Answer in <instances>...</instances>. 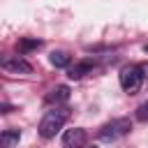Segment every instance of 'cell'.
<instances>
[{
	"instance_id": "4",
	"label": "cell",
	"mask_w": 148,
	"mask_h": 148,
	"mask_svg": "<svg viewBox=\"0 0 148 148\" xmlns=\"http://www.w3.org/2000/svg\"><path fill=\"white\" fill-rule=\"evenodd\" d=\"M0 65L5 72H12V74H30L32 72L30 62L23 60V56H7V58H2Z\"/></svg>"
},
{
	"instance_id": "11",
	"label": "cell",
	"mask_w": 148,
	"mask_h": 148,
	"mask_svg": "<svg viewBox=\"0 0 148 148\" xmlns=\"http://www.w3.org/2000/svg\"><path fill=\"white\" fill-rule=\"evenodd\" d=\"M136 120H141V123L148 120V102H143V104L136 109Z\"/></svg>"
},
{
	"instance_id": "7",
	"label": "cell",
	"mask_w": 148,
	"mask_h": 148,
	"mask_svg": "<svg viewBox=\"0 0 148 148\" xmlns=\"http://www.w3.org/2000/svg\"><path fill=\"white\" fill-rule=\"evenodd\" d=\"M69 99V88L67 86H56L49 95H46V104H62V102H67Z\"/></svg>"
},
{
	"instance_id": "3",
	"label": "cell",
	"mask_w": 148,
	"mask_h": 148,
	"mask_svg": "<svg viewBox=\"0 0 148 148\" xmlns=\"http://www.w3.org/2000/svg\"><path fill=\"white\" fill-rule=\"evenodd\" d=\"M120 86H123V90L125 92H130V95H134L139 88H141V81H143V72H141V67L139 65H125L123 69H120Z\"/></svg>"
},
{
	"instance_id": "10",
	"label": "cell",
	"mask_w": 148,
	"mask_h": 148,
	"mask_svg": "<svg viewBox=\"0 0 148 148\" xmlns=\"http://www.w3.org/2000/svg\"><path fill=\"white\" fill-rule=\"evenodd\" d=\"M18 53H28V51H35V49H39L42 46V42L39 39H18Z\"/></svg>"
},
{
	"instance_id": "2",
	"label": "cell",
	"mask_w": 148,
	"mask_h": 148,
	"mask_svg": "<svg viewBox=\"0 0 148 148\" xmlns=\"http://www.w3.org/2000/svg\"><path fill=\"white\" fill-rule=\"evenodd\" d=\"M130 130H132V120L130 118H113L111 123H106V125L99 127L97 139L99 141H116V139L130 134Z\"/></svg>"
},
{
	"instance_id": "6",
	"label": "cell",
	"mask_w": 148,
	"mask_h": 148,
	"mask_svg": "<svg viewBox=\"0 0 148 148\" xmlns=\"http://www.w3.org/2000/svg\"><path fill=\"white\" fill-rule=\"evenodd\" d=\"M92 67H95V62H92V60H79V62H74V65L69 67L67 76H69V79H74V81H79V79H83L88 72H92Z\"/></svg>"
},
{
	"instance_id": "5",
	"label": "cell",
	"mask_w": 148,
	"mask_h": 148,
	"mask_svg": "<svg viewBox=\"0 0 148 148\" xmlns=\"http://www.w3.org/2000/svg\"><path fill=\"white\" fill-rule=\"evenodd\" d=\"M83 141H86V130H81V127L67 130V132H65V136H62L65 148H79Z\"/></svg>"
},
{
	"instance_id": "1",
	"label": "cell",
	"mask_w": 148,
	"mask_h": 148,
	"mask_svg": "<svg viewBox=\"0 0 148 148\" xmlns=\"http://www.w3.org/2000/svg\"><path fill=\"white\" fill-rule=\"evenodd\" d=\"M67 118H69V109L67 106H53L51 111L44 113V118L39 123V136L42 139H53L62 130V125L67 123Z\"/></svg>"
},
{
	"instance_id": "9",
	"label": "cell",
	"mask_w": 148,
	"mask_h": 148,
	"mask_svg": "<svg viewBox=\"0 0 148 148\" xmlns=\"http://www.w3.org/2000/svg\"><path fill=\"white\" fill-rule=\"evenodd\" d=\"M49 60H51V65H53V67H67V65L72 62L69 53H65V51H53V53L49 56Z\"/></svg>"
},
{
	"instance_id": "13",
	"label": "cell",
	"mask_w": 148,
	"mask_h": 148,
	"mask_svg": "<svg viewBox=\"0 0 148 148\" xmlns=\"http://www.w3.org/2000/svg\"><path fill=\"white\" fill-rule=\"evenodd\" d=\"M143 51H146V53H148V44H146V46H143Z\"/></svg>"
},
{
	"instance_id": "12",
	"label": "cell",
	"mask_w": 148,
	"mask_h": 148,
	"mask_svg": "<svg viewBox=\"0 0 148 148\" xmlns=\"http://www.w3.org/2000/svg\"><path fill=\"white\" fill-rule=\"evenodd\" d=\"M141 72H143V79H148V62H146V65H141Z\"/></svg>"
},
{
	"instance_id": "8",
	"label": "cell",
	"mask_w": 148,
	"mask_h": 148,
	"mask_svg": "<svg viewBox=\"0 0 148 148\" xmlns=\"http://www.w3.org/2000/svg\"><path fill=\"white\" fill-rule=\"evenodd\" d=\"M0 141H2V148H14L21 141V130H5Z\"/></svg>"
}]
</instances>
